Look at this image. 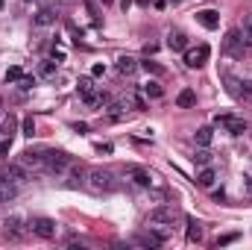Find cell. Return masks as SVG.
<instances>
[{"mask_svg":"<svg viewBox=\"0 0 252 250\" xmlns=\"http://www.w3.org/2000/svg\"><path fill=\"white\" fill-rule=\"evenodd\" d=\"M211 139H214L211 127H200V130H197V144H200V147H208V144H211Z\"/></svg>","mask_w":252,"mask_h":250,"instance_id":"7402d4cb","label":"cell"},{"mask_svg":"<svg viewBox=\"0 0 252 250\" xmlns=\"http://www.w3.org/2000/svg\"><path fill=\"white\" fill-rule=\"evenodd\" d=\"M126 174L132 177V183L135 186H141V189H150L153 186V174L147 171V168H141V165H129L126 168Z\"/></svg>","mask_w":252,"mask_h":250,"instance_id":"30bf717a","label":"cell"},{"mask_svg":"<svg viewBox=\"0 0 252 250\" xmlns=\"http://www.w3.org/2000/svg\"><path fill=\"white\" fill-rule=\"evenodd\" d=\"M232 242H238V233H226V236H220V239H217V248H226V245H232Z\"/></svg>","mask_w":252,"mask_h":250,"instance_id":"f546056e","label":"cell"},{"mask_svg":"<svg viewBox=\"0 0 252 250\" xmlns=\"http://www.w3.org/2000/svg\"><path fill=\"white\" fill-rule=\"evenodd\" d=\"M85 189L91 194H109L117 189V180L109 168H91V171H85Z\"/></svg>","mask_w":252,"mask_h":250,"instance_id":"6da1fadb","label":"cell"},{"mask_svg":"<svg viewBox=\"0 0 252 250\" xmlns=\"http://www.w3.org/2000/svg\"><path fill=\"white\" fill-rule=\"evenodd\" d=\"M167 47H170V50H188L185 32H170V35H167Z\"/></svg>","mask_w":252,"mask_h":250,"instance_id":"ac0fdd59","label":"cell"},{"mask_svg":"<svg viewBox=\"0 0 252 250\" xmlns=\"http://www.w3.org/2000/svg\"><path fill=\"white\" fill-rule=\"evenodd\" d=\"M197 24H203L206 29H217L220 27V15L214 9H203V12H197Z\"/></svg>","mask_w":252,"mask_h":250,"instance_id":"8fae6325","label":"cell"},{"mask_svg":"<svg viewBox=\"0 0 252 250\" xmlns=\"http://www.w3.org/2000/svg\"><path fill=\"white\" fill-rule=\"evenodd\" d=\"M32 85H35V77H21V80H18V88H21V91H29Z\"/></svg>","mask_w":252,"mask_h":250,"instance_id":"f1b7e54d","label":"cell"},{"mask_svg":"<svg viewBox=\"0 0 252 250\" xmlns=\"http://www.w3.org/2000/svg\"><path fill=\"white\" fill-rule=\"evenodd\" d=\"M103 71H106L103 65H94V68H91V74H94V77H103Z\"/></svg>","mask_w":252,"mask_h":250,"instance_id":"d6a6232c","label":"cell"},{"mask_svg":"<svg viewBox=\"0 0 252 250\" xmlns=\"http://www.w3.org/2000/svg\"><path fill=\"white\" fill-rule=\"evenodd\" d=\"M164 242H167V233H156L153 227H150L147 233L135 236V245H141V248H161Z\"/></svg>","mask_w":252,"mask_h":250,"instance_id":"ba28073f","label":"cell"},{"mask_svg":"<svg viewBox=\"0 0 252 250\" xmlns=\"http://www.w3.org/2000/svg\"><path fill=\"white\" fill-rule=\"evenodd\" d=\"M176 218H179L176 206H159V209L150 212V224H153V227H173Z\"/></svg>","mask_w":252,"mask_h":250,"instance_id":"3957f363","label":"cell"},{"mask_svg":"<svg viewBox=\"0 0 252 250\" xmlns=\"http://www.w3.org/2000/svg\"><path fill=\"white\" fill-rule=\"evenodd\" d=\"M15 130H18L15 115H6V118L0 121V139H12V136H15Z\"/></svg>","mask_w":252,"mask_h":250,"instance_id":"e0dca14e","label":"cell"},{"mask_svg":"<svg viewBox=\"0 0 252 250\" xmlns=\"http://www.w3.org/2000/svg\"><path fill=\"white\" fill-rule=\"evenodd\" d=\"M6 236H9V239H21V236H23V221H21L18 215H12V218L6 221Z\"/></svg>","mask_w":252,"mask_h":250,"instance_id":"5bb4252c","label":"cell"},{"mask_svg":"<svg viewBox=\"0 0 252 250\" xmlns=\"http://www.w3.org/2000/svg\"><path fill=\"white\" fill-rule=\"evenodd\" d=\"M226 80V85H229V94L232 97H241V80H235V77H223Z\"/></svg>","mask_w":252,"mask_h":250,"instance_id":"cb8c5ba5","label":"cell"},{"mask_svg":"<svg viewBox=\"0 0 252 250\" xmlns=\"http://www.w3.org/2000/svg\"><path fill=\"white\" fill-rule=\"evenodd\" d=\"M197 103V94L191 91V88H182L179 91V97H176V106H182V109H191Z\"/></svg>","mask_w":252,"mask_h":250,"instance_id":"ffe728a7","label":"cell"},{"mask_svg":"<svg viewBox=\"0 0 252 250\" xmlns=\"http://www.w3.org/2000/svg\"><path fill=\"white\" fill-rule=\"evenodd\" d=\"M153 3H156V9H164L167 6V0H153Z\"/></svg>","mask_w":252,"mask_h":250,"instance_id":"836d02e7","label":"cell"},{"mask_svg":"<svg viewBox=\"0 0 252 250\" xmlns=\"http://www.w3.org/2000/svg\"><path fill=\"white\" fill-rule=\"evenodd\" d=\"M35 133V121L32 118H23V136H32Z\"/></svg>","mask_w":252,"mask_h":250,"instance_id":"1f68e13d","label":"cell"},{"mask_svg":"<svg viewBox=\"0 0 252 250\" xmlns=\"http://www.w3.org/2000/svg\"><path fill=\"white\" fill-rule=\"evenodd\" d=\"M144 94H147V97H153V100H156V97H161V94H164V91H161V85H156V83H147V85H144Z\"/></svg>","mask_w":252,"mask_h":250,"instance_id":"4316f807","label":"cell"},{"mask_svg":"<svg viewBox=\"0 0 252 250\" xmlns=\"http://www.w3.org/2000/svg\"><path fill=\"white\" fill-rule=\"evenodd\" d=\"M194 162H197V165H211V150H206V147L197 150V153H194Z\"/></svg>","mask_w":252,"mask_h":250,"instance_id":"d4e9b609","label":"cell"},{"mask_svg":"<svg viewBox=\"0 0 252 250\" xmlns=\"http://www.w3.org/2000/svg\"><path fill=\"white\" fill-rule=\"evenodd\" d=\"M112 3H115V0H103V6H112Z\"/></svg>","mask_w":252,"mask_h":250,"instance_id":"e575fe53","label":"cell"},{"mask_svg":"<svg viewBox=\"0 0 252 250\" xmlns=\"http://www.w3.org/2000/svg\"><path fill=\"white\" fill-rule=\"evenodd\" d=\"M9 150H12V139H0V159H6Z\"/></svg>","mask_w":252,"mask_h":250,"instance_id":"4dcf8cb0","label":"cell"},{"mask_svg":"<svg viewBox=\"0 0 252 250\" xmlns=\"http://www.w3.org/2000/svg\"><path fill=\"white\" fill-rule=\"evenodd\" d=\"M73 165V159L65 150H44V174H65Z\"/></svg>","mask_w":252,"mask_h":250,"instance_id":"7a4b0ae2","label":"cell"},{"mask_svg":"<svg viewBox=\"0 0 252 250\" xmlns=\"http://www.w3.org/2000/svg\"><path fill=\"white\" fill-rule=\"evenodd\" d=\"M188 221V230H185V239L194 245V242H203V224L197 218H185Z\"/></svg>","mask_w":252,"mask_h":250,"instance_id":"4fadbf2b","label":"cell"},{"mask_svg":"<svg viewBox=\"0 0 252 250\" xmlns=\"http://www.w3.org/2000/svg\"><path fill=\"white\" fill-rule=\"evenodd\" d=\"M38 74H41V77H47V80H50V77H56V62H41Z\"/></svg>","mask_w":252,"mask_h":250,"instance_id":"484cf974","label":"cell"},{"mask_svg":"<svg viewBox=\"0 0 252 250\" xmlns=\"http://www.w3.org/2000/svg\"><path fill=\"white\" fill-rule=\"evenodd\" d=\"M32 21H35V27H50V24H56V12L53 9H38Z\"/></svg>","mask_w":252,"mask_h":250,"instance_id":"9a60e30c","label":"cell"},{"mask_svg":"<svg viewBox=\"0 0 252 250\" xmlns=\"http://www.w3.org/2000/svg\"><path fill=\"white\" fill-rule=\"evenodd\" d=\"M173 3H182V0H173Z\"/></svg>","mask_w":252,"mask_h":250,"instance_id":"8d00e7d4","label":"cell"},{"mask_svg":"<svg viewBox=\"0 0 252 250\" xmlns=\"http://www.w3.org/2000/svg\"><path fill=\"white\" fill-rule=\"evenodd\" d=\"M21 77H23V71H21V68H18V65H12V68H9V71H6V83H18V80H21Z\"/></svg>","mask_w":252,"mask_h":250,"instance_id":"83f0119b","label":"cell"},{"mask_svg":"<svg viewBox=\"0 0 252 250\" xmlns=\"http://www.w3.org/2000/svg\"><path fill=\"white\" fill-rule=\"evenodd\" d=\"M223 47H226V53H229V56H244V50H247V44H244V38H241V32H238V29H232V32L226 35Z\"/></svg>","mask_w":252,"mask_h":250,"instance_id":"9c48e42d","label":"cell"},{"mask_svg":"<svg viewBox=\"0 0 252 250\" xmlns=\"http://www.w3.org/2000/svg\"><path fill=\"white\" fill-rule=\"evenodd\" d=\"M21 165L26 171H44V150H23L21 153Z\"/></svg>","mask_w":252,"mask_h":250,"instance_id":"52a82bcc","label":"cell"},{"mask_svg":"<svg viewBox=\"0 0 252 250\" xmlns=\"http://www.w3.org/2000/svg\"><path fill=\"white\" fill-rule=\"evenodd\" d=\"M238 32H241L244 44H247V47H252V12L244 18V24H241V29H238Z\"/></svg>","mask_w":252,"mask_h":250,"instance_id":"44dd1931","label":"cell"},{"mask_svg":"<svg viewBox=\"0 0 252 250\" xmlns=\"http://www.w3.org/2000/svg\"><path fill=\"white\" fill-rule=\"evenodd\" d=\"M214 180H217V177H214V171H211L208 165H203V171L197 174V186H203V189H211V186H214Z\"/></svg>","mask_w":252,"mask_h":250,"instance_id":"d6986e66","label":"cell"},{"mask_svg":"<svg viewBox=\"0 0 252 250\" xmlns=\"http://www.w3.org/2000/svg\"><path fill=\"white\" fill-rule=\"evenodd\" d=\"M208 56H211V47H208V44L191 47V50H185V65H188V68H203V65L208 62Z\"/></svg>","mask_w":252,"mask_h":250,"instance_id":"5b68a950","label":"cell"},{"mask_svg":"<svg viewBox=\"0 0 252 250\" xmlns=\"http://www.w3.org/2000/svg\"><path fill=\"white\" fill-rule=\"evenodd\" d=\"M0 9H3V0H0Z\"/></svg>","mask_w":252,"mask_h":250,"instance_id":"d590c367","label":"cell"},{"mask_svg":"<svg viewBox=\"0 0 252 250\" xmlns=\"http://www.w3.org/2000/svg\"><path fill=\"white\" fill-rule=\"evenodd\" d=\"M141 68H144L147 74H156V77H161V74H164V68H161L159 62H153V59H147V62H141Z\"/></svg>","mask_w":252,"mask_h":250,"instance_id":"603a6c76","label":"cell"},{"mask_svg":"<svg viewBox=\"0 0 252 250\" xmlns=\"http://www.w3.org/2000/svg\"><path fill=\"white\" fill-rule=\"evenodd\" d=\"M117 71H120L123 77H132V74L138 71V62H135L132 56H120V59H117Z\"/></svg>","mask_w":252,"mask_h":250,"instance_id":"2e32d148","label":"cell"},{"mask_svg":"<svg viewBox=\"0 0 252 250\" xmlns=\"http://www.w3.org/2000/svg\"><path fill=\"white\" fill-rule=\"evenodd\" d=\"M214 124L217 127H223L226 133H232V136H244L250 127H247V121L244 118H235V115H217L214 118Z\"/></svg>","mask_w":252,"mask_h":250,"instance_id":"277c9868","label":"cell"},{"mask_svg":"<svg viewBox=\"0 0 252 250\" xmlns=\"http://www.w3.org/2000/svg\"><path fill=\"white\" fill-rule=\"evenodd\" d=\"M15 194H18V186H15L6 174H0V203H9Z\"/></svg>","mask_w":252,"mask_h":250,"instance_id":"7c38bea8","label":"cell"},{"mask_svg":"<svg viewBox=\"0 0 252 250\" xmlns=\"http://www.w3.org/2000/svg\"><path fill=\"white\" fill-rule=\"evenodd\" d=\"M29 230L38 236V239H56V221H50V218H32L29 221Z\"/></svg>","mask_w":252,"mask_h":250,"instance_id":"8992f818","label":"cell"}]
</instances>
